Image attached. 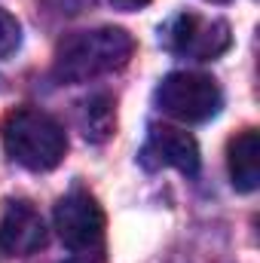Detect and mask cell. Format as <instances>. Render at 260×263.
I'll list each match as a JSON object with an SVG mask.
<instances>
[{
  "instance_id": "10",
  "label": "cell",
  "mask_w": 260,
  "mask_h": 263,
  "mask_svg": "<svg viewBox=\"0 0 260 263\" xmlns=\"http://www.w3.org/2000/svg\"><path fill=\"white\" fill-rule=\"evenodd\" d=\"M18 40H22V28H18L15 15H9L6 9H0V59L9 55V52H15Z\"/></svg>"
},
{
  "instance_id": "12",
  "label": "cell",
  "mask_w": 260,
  "mask_h": 263,
  "mask_svg": "<svg viewBox=\"0 0 260 263\" xmlns=\"http://www.w3.org/2000/svg\"><path fill=\"white\" fill-rule=\"evenodd\" d=\"M86 257H89V254H77L73 260H67V263H89V260H86Z\"/></svg>"
},
{
  "instance_id": "13",
  "label": "cell",
  "mask_w": 260,
  "mask_h": 263,
  "mask_svg": "<svg viewBox=\"0 0 260 263\" xmlns=\"http://www.w3.org/2000/svg\"><path fill=\"white\" fill-rule=\"evenodd\" d=\"M211 3H230V0H211Z\"/></svg>"
},
{
  "instance_id": "4",
  "label": "cell",
  "mask_w": 260,
  "mask_h": 263,
  "mask_svg": "<svg viewBox=\"0 0 260 263\" xmlns=\"http://www.w3.org/2000/svg\"><path fill=\"white\" fill-rule=\"evenodd\" d=\"M55 230L73 254H95L104 242V211L86 190H70L55 202Z\"/></svg>"
},
{
  "instance_id": "2",
  "label": "cell",
  "mask_w": 260,
  "mask_h": 263,
  "mask_svg": "<svg viewBox=\"0 0 260 263\" xmlns=\"http://www.w3.org/2000/svg\"><path fill=\"white\" fill-rule=\"evenodd\" d=\"M3 147L6 153L31 168V172H49L55 168L67 153V135L59 126V120H52L49 114L37 110V107H15L3 117Z\"/></svg>"
},
{
  "instance_id": "11",
  "label": "cell",
  "mask_w": 260,
  "mask_h": 263,
  "mask_svg": "<svg viewBox=\"0 0 260 263\" xmlns=\"http://www.w3.org/2000/svg\"><path fill=\"white\" fill-rule=\"evenodd\" d=\"M117 9H123V12H132V9H141V6H147L150 0H110Z\"/></svg>"
},
{
  "instance_id": "8",
  "label": "cell",
  "mask_w": 260,
  "mask_h": 263,
  "mask_svg": "<svg viewBox=\"0 0 260 263\" xmlns=\"http://www.w3.org/2000/svg\"><path fill=\"white\" fill-rule=\"evenodd\" d=\"M227 168L236 190L251 193L260 184V135L257 129H245L227 144Z\"/></svg>"
},
{
  "instance_id": "5",
  "label": "cell",
  "mask_w": 260,
  "mask_h": 263,
  "mask_svg": "<svg viewBox=\"0 0 260 263\" xmlns=\"http://www.w3.org/2000/svg\"><path fill=\"white\" fill-rule=\"evenodd\" d=\"M230 43H233V34L224 18H205L196 12H181L165 31V46L196 62H211L224 55Z\"/></svg>"
},
{
  "instance_id": "1",
  "label": "cell",
  "mask_w": 260,
  "mask_h": 263,
  "mask_svg": "<svg viewBox=\"0 0 260 263\" xmlns=\"http://www.w3.org/2000/svg\"><path fill=\"white\" fill-rule=\"evenodd\" d=\"M132 52H135V40L123 28L77 31L59 43L52 73L59 83H89L95 77L126 67Z\"/></svg>"
},
{
  "instance_id": "7",
  "label": "cell",
  "mask_w": 260,
  "mask_h": 263,
  "mask_svg": "<svg viewBox=\"0 0 260 263\" xmlns=\"http://www.w3.org/2000/svg\"><path fill=\"white\" fill-rule=\"evenodd\" d=\"M147 168H178L181 175L193 178L199 172V144L193 135L172 126H153L150 138L138 156Z\"/></svg>"
},
{
  "instance_id": "3",
  "label": "cell",
  "mask_w": 260,
  "mask_h": 263,
  "mask_svg": "<svg viewBox=\"0 0 260 263\" xmlns=\"http://www.w3.org/2000/svg\"><path fill=\"white\" fill-rule=\"evenodd\" d=\"M156 107L181 123H205L224 107V92L205 73L175 70L156 86Z\"/></svg>"
},
{
  "instance_id": "9",
  "label": "cell",
  "mask_w": 260,
  "mask_h": 263,
  "mask_svg": "<svg viewBox=\"0 0 260 263\" xmlns=\"http://www.w3.org/2000/svg\"><path fill=\"white\" fill-rule=\"evenodd\" d=\"M80 129L92 144H104L114 135V98L98 92L80 104Z\"/></svg>"
},
{
  "instance_id": "6",
  "label": "cell",
  "mask_w": 260,
  "mask_h": 263,
  "mask_svg": "<svg viewBox=\"0 0 260 263\" xmlns=\"http://www.w3.org/2000/svg\"><path fill=\"white\" fill-rule=\"evenodd\" d=\"M43 245H46V223L40 211L25 199L6 202L0 211V254L28 257Z\"/></svg>"
}]
</instances>
